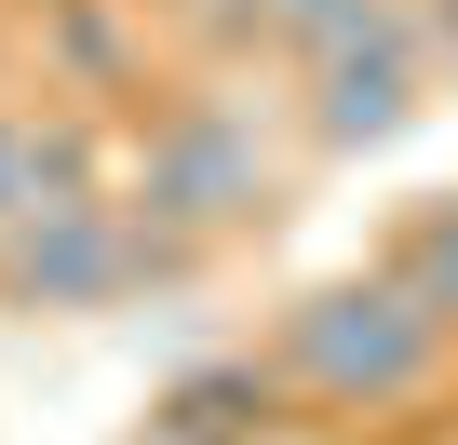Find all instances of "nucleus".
Returning a JSON list of instances; mask_svg holds the SVG:
<instances>
[{
  "mask_svg": "<svg viewBox=\"0 0 458 445\" xmlns=\"http://www.w3.org/2000/svg\"><path fill=\"white\" fill-rule=\"evenodd\" d=\"M0 311H41V324L122 311V202H28L0 230Z\"/></svg>",
  "mask_w": 458,
  "mask_h": 445,
  "instance_id": "obj_4",
  "label": "nucleus"
},
{
  "mask_svg": "<svg viewBox=\"0 0 458 445\" xmlns=\"http://www.w3.org/2000/svg\"><path fill=\"white\" fill-rule=\"evenodd\" d=\"M41 68H55V95L122 108V95H135V68H148V41H135L122 0H41Z\"/></svg>",
  "mask_w": 458,
  "mask_h": 445,
  "instance_id": "obj_7",
  "label": "nucleus"
},
{
  "mask_svg": "<svg viewBox=\"0 0 458 445\" xmlns=\"http://www.w3.org/2000/svg\"><path fill=\"white\" fill-rule=\"evenodd\" d=\"M270 364H284L297 405H324V418H404V405H431V391L458 378V338H445V324H431V311L364 257V270L284 297Z\"/></svg>",
  "mask_w": 458,
  "mask_h": 445,
  "instance_id": "obj_2",
  "label": "nucleus"
},
{
  "mask_svg": "<svg viewBox=\"0 0 458 445\" xmlns=\"http://www.w3.org/2000/svg\"><path fill=\"white\" fill-rule=\"evenodd\" d=\"M284 418H297V378H284L270 338H257V351H202V364H175L162 405L135 418V445H270Z\"/></svg>",
  "mask_w": 458,
  "mask_h": 445,
  "instance_id": "obj_5",
  "label": "nucleus"
},
{
  "mask_svg": "<svg viewBox=\"0 0 458 445\" xmlns=\"http://www.w3.org/2000/svg\"><path fill=\"white\" fill-rule=\"evenodd\" d=\"M297 108L284 95H243L229 68H202L189 95H162L135 135H122V202H148V216H175V230H202V244H243V230H270V216L297 202Z\"/></svg>",
  "mask_w": 458,
  "mask_h": 445,
  "instance_id": "obj_1",
  "label": "nucleus"
},
{
  "mask_svg": "<svg viewBox=\"0 0 458 445\" xmlns=\"http://www.w3.org/2000/svg\"><path fill=\"white\" fill-rule=\"evenodd\" d=\"M404 28H418V68L458 81V0H404Z\"/></svg>",
  "mask_w": 458,
  "mask_h": 445,
  "instance_id": "obj_9",
  "label": "nucleus"
},
{
  "mask_svg": "<svg viewBox=\"0 0 458 445\" xmlns=\"http://www.w3.org/2000/svg\"><path fill=\"white\" fill-rule=\"evenodd\" d=\"M377 270H391V284H404V297L458 338V189H431V202H404V216H391Z\"/></svg>",
  "mask_w": 458,
  "mask_h": 445,
  "instance_id": "obj_8",
  "label": "nucleus"
},
{
  "mask_svg": "<svg viewBox=\"0 0 458 445\" xmlns=\"http://www.w3.org/2000/svg\"><path fill=\"white\" fill-rule=\"evenodd\" d=\"M284 108H297V149H310V162H377V149H404V135H418V108H431L418 28L391 14V28H364V41L310 55Z\"/></svg>",
  "mask_w": 458,
  "mask_h": 445,
  "instance_id": "obj_3",
  "label": "nucleus"
},
{
  "mask_svg": "<svg viewBox=\"0 0 458 445\" xmlns=\"http://www.w3.org/2000/svg\"><path fill=\"white\" fill-rule=\"evenodd\" d=\"M14 216H28V108L0 95V230H14Z\"/></svg>",
  "mask_w": 458,
  "mask_h": 445,
  "instance_id": "obj_10",
  "label": "nucleus"
},
{
  "mask_svg": "<svg viewBox=\"0 0 458 445\" xmlns=\"http://www.w3.org/2000/svg\"><path fill=\"white\" fill-rule=\"evenodd\" d=\"M28 202H122V108L41 95L28 108Z\"/></svg>",
  "mask_w": 458,
  "mask_h": 445,
  "instance_id": "obj_6",
  "label": "nucleus"
}]
</instances>
